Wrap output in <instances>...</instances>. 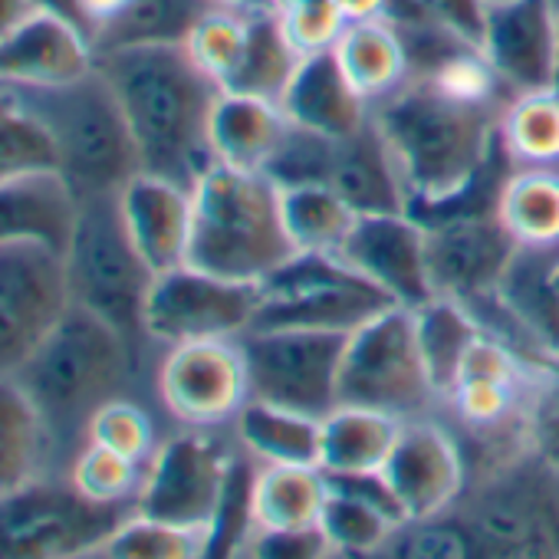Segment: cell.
I'll return each instance as SVG.
<instances>
[{"label":"cell","instance_id":"31","mask_svg":"<svg viewBox=\"0 0 559 559\" xmlns=\"http://www.w3.org/2000/svg\"><path fill=\"white\" fill-rule=\"evenodd\" d=\"M415 336H418V349H421L428 379L435 385V395H451L467 353L484 336V326L477 313L464 307L461 300L435 297L415 310Z\"/></svg>","mask_w":559,"mask_h":559},{"label":"cell","instance_id":"46","mask_svg":"<svg viewBox=\"0 0 559 559\" xmlns=\"http://www.w3.org/2000/svg\"><path fill=\"white\" fill-rule=\"evenodd\" d=\"M389 21H421L451 31L464 44L480 50L484 24H487V4L484 0H389L385 8Z\"/></svg>","mask_w":559,"mask_h":559},{"label":"cell","instance_id":"42","mask_svg":"<svg viewBox=\"0 0 559 559\" xmlns=\"http://www.w3.org/2000/svg\"><path fill=\"white\" fill-rule=\"evenodd\" d=\"M27 171H57V152L14 93L0 86V178Z\"/></svg>","mask_w":559,"mask_h":559},{"label":"cell","instance_id":"18","mask_svg":"<svg viewBox=\"0 0 559 559\" xmlns=\"http://www.w3.org/2000/svg\"><path fill=\"white\" fill-rule=\"evenodd\" d=\"M556 50H559L556 0H497V4H487L480 53L513 96L552 86Z\"/></svg>","mask_w":559,"mask_h":559},{"label":"cell","instance_id":"41","mask_svg":"<svg viewBox=\"0 0 559 559\" xmlns=\"http://www.w3.org/2000/svg\"><path fill=\"white\" fill-rule=\"evenodd\" d=\"M247 44V14L227 11V8H211L188 34L185 47L191 60L221 86L227 90Z\"/></svg>","mask_w":559,"mask_h":559},{"label":"cell","instance_id":"24","mask_svg":"<svg viewBox=\"0 0 559 559\" xmlns=\"http://www.w3.org/2000/svg\"><path fill=\"white\" fill-rule=\"evenodd\" d=\"M326 185L359 214H399L408 211V191L399 165L376 126V119L356 135L336 142Z\"/></svg>","mask_w":559,"mask_h":559},{"label":"cell","instance_id":"40","mask_svg":"<svg viewBox=\"0 0 559 559\" xmlns=\"http://www.w3.org/2000/svg\"><path fill=\"white\" fill-rule=\"evenodd\" d=\"M207 533L201 530H181L171 523H158L148 516L132 513L119 530H112L93 556L106 559H191L204 556Z\"/></svg>","mask_w":559,"mask_h":559},{"label":"cell","instance_id":"19","mask_svg":"<svg viewBox=\"0 0 559 559\" xmlns=\"http://www.w3.org/2000/svg\"><path fill=\"white\" fill-rule=\"evenodd\" d=\"M382 477L408 523L438 520L464 490V461L444 428L415 421L402 425Z\"/></svg>","mask_w":559,"mask_h":559},{"label":"cell","instance_id":"33","mask_svg":"<svg viewBox=\"0 0 559 559\" xmlns=\"http://www.w3.org/2000/svg\"><path fill=\"white\" fill-rule=\"evenodd\" d=\"M559 247H520L503 284L497 290V307L510 313L523 333L536 336V346L559 356V304L546 284V266Z\"/></svg>","mask_w":559,"mask_h":559},{"label":"cell","instance_id":"12","mask_svg":"<svg viewBox=\"0 0 559 559\" xmlns=\"http://www.w3.org/2000/svg\"><path fill=\"white\" fill-rule=\"evenodd\" d=\"M260 307V284H240L204 273L191 263L155 273L142 330L145 340L181 346L201 340H237L253 326Z\"/></svg>","mask_w":559,"mask_h":559},{"label":"cell","instance_id":"49","mask_svg":"<svg viewBox=\"0 0 559 559\" xmlns=\"http://www.w3.org/2000/svg\"><path fill=\"white\" fill-rule=\"evenodd\" d=\"M526 441L536 457L559 471V379L546 376L543 392L533 399L526 415Z\"/></svg>","mask_w":559,"mask_h":559},{"label":"cell","instance_id":"8","mask_svg":"<svg viewBox=\"0 0 559 559\" xmlns=\"http://www.w3.org/2000/svg\"><path fill=\"white\" fill-rule=\"evenodd\" d=\"M461 526L480 556H559V471L533 451L500 467L464 503Z\"/></svg>","mask_w":559,"mask_h":559},{"label":"cell","instance_id":"17","mask_svg":"<svg viewBox=\"0 0 559 559\" xmlns=\"http://www.w3.org/2000/svg\"><path fill=\"white\" fill-rule=\"evenodd\" d=\"M336 257L372 280L399 307L418 310L438 297L428 273L425 224L408 211L359 217Z\"/></svg>","mask_w":559,"mask_h":559},{"label":"cell","instance_id":"25","mask_svg":"<svg viewBox=\"0 0 559 559\" xmlns=\"http://www.w3.org/2000/svg\"><path fill=\"white\" fill-rule=\"evenodd\" d=\"M290 129L284 106L247 93H221L211 109V152L217 165L263 171Z\"/></svg>","mask_w":559,"mask_h":559},{"label":"cell","instance_id":"52","mask_svg":"<svg viewBox=\"0 0 559 559\" xmlns=\"http://www.w3.org/2000/svg\"><path fill=\"white\" fill-rule=\"evenodd\" d=\"M336 8L343 14L346 24L353 21H372V17H385L389 0H336Z\"/></svg>","mask_w":559,"mask_h":559},{"label":"cell","instance_id":"50","mask_svg":"<svg viewBox=\"0 0 559 559\" xmlns=\"http://www.w3.org/2000/svg\"><path fill=\"white\" fill-rule=\"evenodd\" d=\"M247 549L263 559H320L333 552L323 526L257 533V539H247Z\"/></svg>","mask_w":559,"mask_h":559},{"label":"cell","instance_id":"14","mask_svg":"<svg viewBox=\"0 0 559 559\" xmlns=\"http://www.w3.org/2000/svg\"><path fill=\"white\" fill-rule=\"evenodd\" d=\"M230 457L224 448L198 431L165 441L145 471L135 497V513L181 530L207 533L227 487Z\"/></svg>","mask_w":559,"mask_h":559},{"label":"cell","instance_id":"3","mask_svg":"<svg viewBox=\"0 0 559 559\" xmlns=\"http://www.w3.org/2000/svg\"><path fill=\"white\" fill-rule=\"evenodd\" d=\"M132 366L135 349L129 340L96 313L70 304L53 333L11 379L37 408L53 454L67 448L80 454L90 418L103 402L116 399Z\"/></svg>","mask_w":559,"mask_h":559},{"label":"cell","instance_id":"26","mask_svg":"<svg viewBox=\"0 0 559 559\" xmlns=\"http://www.w3.org/2000/svg\"><path fill=\"white\" fill-rule=\"evenodd\" d=\"M399 431L402 421L389 412H376L362 405H336L323 418L320 467L330 477L382 474Z\"/></svg>","mask_w":559,"mask_h":559},{"label":"cell","instance_id":"7","mask_svg":"<svg viewBox=\"0 0 559 559\" xmlns=\"http://www.w3.org/2000/svg\"><path fill=\"white\" fill-rule=\"evenodd\" d=\"M389 307L399 304L336 253H294L260 280V307L250 330L353 333Z\"/></svg>","mask_w":559,"mask_h":559},{"label":"cell","instance_id":"56","mask_svg":"<svg viewBox=\"0 0 559 559\" xmlns=\"http://www.w3.org/2000/svg\"><path fill=\"white\" fill-rule=\"evenodd\" d=\"M546 284H549V290H552V297H556V304H559V250L552 253V260H549V266H546Z\"/></svg>","mask_w":559,"mask_h":559},{"label":"cell","instance_id":"39","mask_svg":"<svg viewBox=\"0 0 559 559\" xmlns=\"http://www.w3.org/2000/svg\"><path fill=\"white\" fill-rule=\"evenodd\" d=\"M320 526H323L333 552L372 556V552L385 549L392 543L395 530L405 523L399 516H392L385 507L330 484V497L323 503Z\"/></svg>","mask_w":559,"mask_h":559},{"label":"cell","instance_id":"5","mask_svg":"<svg viewBox=\"0 0 559 559\" xmlns=\"http://www.w3.org/2000/svg\"><path fill=\"white\" fill-rule=\"evenodd\" d=\"M8 90L47 132L57 152V171L70 181L76 198L122 191L142 171L126 112L99 70L67 86Z\"/></svg>","mask_w":559,"mask_h":559},{"label":"cell","instance_id":"35","mask_svg":"<svg viewBox=\"0 0 559 559\" xmlns=\"http://www.w3.org/2000/svg\"><path fill=\"white\" fill-rule=\"evenodd\" d=\"M300 60H304V53L294 47L276 11L247 14L243 57H240V67L224 93H247V96L280 103V96L287 93Z\"/></svg>","mask_w":559,"mask_h":559},{"label":"cell","instance_id":"4","mask_svg":"<svg viewBox=\"0 0 559 559\" xmlns=\"http://www.w3.org/2000/svg\"><path fill=\"white\" fill-rule=\"evenodd\" d=\"M191 266L260 284L284 266L297 247L280 214V188L263 171H240L230 165H211L191 188Z\"/></svg>","mask_w":559,"mask_h":559},{"label":"cell","instance_id":"22","mask_svg":"<svg viewBox=\"0 0 559 559\" xmlns=\"http://www.w3.org/2000/svg\"><path fill=\"white\" fill-rule=\"evenodd\" d=\"M287 119L333 142H343L372 122V103L349 83L333 47L304 53L287 93L280 96Z\"/></svg>","mask_w":559,"mask_h":559},{"label":"cell","instance_id":"32","mask_svg":"<svg viewBox=\"0 0 559 559\" xmlns=\"http://www.w3.org/2000/svg\"><path fill=\"white\" fill-rule=\"evenodd\" d=\"M237 435L263 464H313L320 467L323 418H310L260 399H247L237 412Z\"/></svg>","mask_w":559,"mask_h":559},{"label":"cell","instance_id":"1","mask_svg":"<svg viewBox=\"0 0 559 559\" xmlns=\"http://www.w3.org/2000/svg\"><path fill=\"white\" fill-rule=\"evenodd\" d=\"M500 112L497 99H464L421 76L372 106L412 217L425 224L457 204H474L477 188L503 171Z\"/></svg>","mask_w":559,"mask_h":559},{"label":"cell","instance_id":"11","mask_svg":"<svg viewBox=\"0 0 559 559\" xmlns=\"http://www.w3.org/2000/svg\"><path fill=\"white\" fill-rule=\"evenodd\" d=\"M431 395L435 385L418 349L415 310L389 307L349 333L340 366V405L405 418L421 412Z\"/></svg>","mask_w":559,"mask_h":559},{"label":"cell","instance_id":"28","mask_svg":"<svg viewBox=\"0 0 559 559\" xmlns=\"http://www.w3.org/2000/svg\"><path fill=\"white\" fill-rule=\"evenodd\" d=\"M520 385V359L503 346V340L484 333L467 353L461 376L451 389L454 408L464 421L477 428H493L510 418Z\"/></svg>","mask_w":559,"mask_h":559},{"label":"cell","instance_id":"38","mask_svg":"<svg viewBox=\"0 0 559 559\" xmlns=\"http://www.w3.org/2000/svg\"><path fill=\"white\" fill-rule=\"evenodd\" d=\"M211 0H129V8L96 37V53L135 44H185L211 11Z\"/></svg>","mask_w":559,"mask_h":559},{"label":"cell","instance_id":"16","mask_svg":"<svg viewBox=\"0 0 559 559\" xmlns=\"http://www.w3.org/2000/svg\"><path fill=\"white\" fill-rule=\"evenodd\" d=\"M158 392L171 418L188 428H211L237 418L250 399L240 346L230 340L171 346L158 372Z\"/></svg>","mask_w":559,"mask_h":559},{"label":"cell","instance_id":"54","mask_svg":"<svg viewBox=\"0 0 559 559\" xmlns=\"http://www.w3.org/2000/svg\"><path fill=\"white\" fill-rule=\"evenodd\" d=\"M214 8H227L237 14H260V11H273V0H211Z\"/></svg>","mask_w":559,"mask_h":559},{"label":"cell","instance_id":"53","mask_svg":"<svg viewBox=\"0 0 559 559\" xmlns=\"http://www.w3.org/2000/svg\"><path fill=\"white\" fill-rule=\"evenodd\" d=\"M37 4H40V11L57 14V17H63V21L76 24V27L86 34V27H83V14H80V0H37ZM86 37H90V34H86Z\"/></svg>","mask_w":559,"mask_h":559},{"label":"cell","instance_id":"58","mask_svg":"<svg viewBox=\"0 0 559 559\" xmlns=\"http://www.w3.org/2000/svg\"><path fill=\"white\" fill-rule=\"evenodd\" d=\"M484 4H497V0H484Z\"/></svg>","mask_w":559,"mask_h":559},{"label":"cell","instance_id":"47","mask_svg":"<svg viewBox=\"0 0 559 559\" xmlns=\"http://www.w3.org/2000/svg\"><path fill=\"white\" fill-rule=\"evenodd\" d=\"M273 11L284 21L300 53H317L333 47L340 31L346 27L336 0H273Z\"/></svg>","mask_w":559,"mask_h":559},{"label":"cell","instance_id":"36","mask_svg":"<svg viewBox=\"0 0 559 559\" xmlns=\"http://www.w3.org/2000/svg\"><path fill=\"white\" fill-rule=\"evenodd\" d=\"M280 214L297 253H340L359 221L326 181L280 188Z\"/></svg>","mask_w":559,"mask_h":559},{"label":"cell","instance_id":"55","mask_svg":"<svg viewBox=\"0 0 559 559\" xmlns=\"http://www.w3.org/2000/svg\"><path fill=\"white\" fill-rule=\"evenodd\" d=\"M530 366H536L543 376H556L559 379V356L556 353H546V349H533L530 356Z\"/></svg>","mask_w":559,"mask_h":559},{"label":"cell","instance_id":"48","mask_svg":"<svg viewBox=\"0 0 559 559\" xmlns=\"http://www.w3.org/2000/svg\"><path fill=\"white\" fill-rule=\"evenodd\" d=\"M392 549H395V556H428V559H448V556L474 552L461 523L441 526L435 520H418V523L399 526L392 536Z\"/></svg>","mask_w":559,"mask_h":559},{"label":"cell","instance_id":"34","mask_svg":"<svg viewBox=\"0 0 559 559\" xmlns=\"http://www.w3.org/2000/svg\"><path fill=\"white\" fill-rule=\"evenodd\" d=\"M53 448L50 435L24 395V389L4 376L0 379V493H11L44 474Z\"/></svg>","mask_w":559,"mask_h":559},{"label":"cell","instance_id":"15","mask_svg":"<svg viewBox=\"0 0 559 559\" xmlns=\"http://www.w3.org/2000/svg\"><path fill=\"white\" fill-rule=\"evenodd\" d=\"M516 250L520 247L500 224L497 211H464L425 224L435 294L461 300L471 310L484 300H497Z\"/></svg>","mask_w":559,"mask_h":559},{"label":"cell","instance_id":"20","mask_svg":"<svg viewBox=\"0 0 559 559\" xmlns=\"http://www.w3.org/2000/svg\"><path fill=\"white\" fill-rule=\"evenodd\" d=\"M96 70L93 40L70 21L37 11L0 40V86L47 90Z\"/></svg>","mask_w":559,"mask_h":559},{"label":"cell","instance_id":"51","mask_svg":"<svg viewBox=\"0 0 559 559\" xmlns=\"http://www.w3.org/2000/svg\"><path fill=\"white\" fill-rule=\"evenodd\" d=\"M37 11H40L37 0H0V40H4L14 27H21Z\"/></svg>","mask_w":559,"mask_h":559},{"label":"cell","instance_id":"2","mask_svg":"<svg viewBox=\"0 0 559 559\" xmlns=\"http://www.w3.org/2000/svg\"><path fill=\"white\" fill-rule=\"evenodd\" d=\"M132 129L142 171L185 188L214 165L207 126L224 93L188 53L185 44H135L96 53Z\"/></svg>","mask_w":559,"mask_h":559},{"label":"cell","instance_id":"29","mask_svg":"<svg viewBox=\"0 0 559 559\" xmlns=\"http://www.w3.org/2000/svg\"><path fill=\"white\" fill-rule=\"evenodd\" d=\"M340 67L346 70L349 83L376 106L379 99L392 96L399 86L408 83V57L405 44L389 17L353 21L340 31L333 44Z\"/></svg>","mask_w":559,"mask_h":559},{"label":"cell","instance_id":"13","mask_svg":"<svg viewBox=\"0 0 559 559\" xmlns=\"http://www.w3.org/2000/svg\"><path fill=\"white\" fill-rule=\"evenodd\" d=\"M67 260L44 243L0 247V379L14 376L70 310Z\"/></svg>","mask_w":559,"mask_h":559},{"label":"cell","instance_id":"37","mask_svg":"<svg viewBox=\"0 0 559 559\" xmlns=\"http://www.w3.org/2000/svg\"><path fill=\"white\" fill-rule=\"evenodd\" d=\"M500 145L516 165H559V90L516 93L500 112Z\"/></svg>","mask_w":559,"mask_h":559},{"label":"cell","instance_id":"23","mask_svg":"<svg viewBox=\"0 0 559 559\" xmlns=\"http://www.w3.org/2000/svg\"><path fill=\"white\" fill-rule=\"evenodd\" d=\"M80 198L60 171L0 178V247L44 243L67 253Z\"/></svg>","mask_w":559,"mask_h":559},{"label":"cell","instance_id":"9","mask_svg":"<svg viewBox=\"0 0 559 559\" xmlns=\"http://www.w3.org/2000/svg\"><path fill=\"white\" fill-rule=\"evenodd\" d=\"M135 513V503H99L73 484L44 477L0 493V559L93 556Z\"/></svg>","mask_w":559,"mask_h":559},{"label":"cell","instance_id":"27","mask_svg":"<svg viewBox=\"0 0 559 559\" xmlns=\"http://www.w3.org/2000/svg\"><path fill=\"white\" fill-rule=\"evenodd\" d=\"M330 497V477L313 464H263L253 474L250 513L257 533L320 526L323 503Z\"/></svg>","mask_w":559,"mask_h":559},{"label":"cell","instance_id":"43","mask_svg":"<svg viewBox=\"0 0 559 559\" xmlns=\"http://www.w3.org/2000/svg\"><path fill=\"white\" fill-rule=\"evenodd\" d=\"M142 480L145 474L139 461L122 457L93 441L83 444V451L73 457V467H70V484L99 503H135Z\"/></svg>","mask_w":559,"mask_h":559},{"label":"cell","instance_id":"21","mask_svg":"<svg viewBox=\"0 0 559 559\" xmlns=\"http://www.w3.org/2000/svg\"><path fill=\"white\" fill-rule=\"evenodd\" d=\"M119 207L126 230L142 260L152 266V273L175 270L188 260L194 214L191 188L168 181L162 175L139 171L119 191Z\"/></svg>","mask_w":559,"mask_h":559},{"label":"cell","instance_id":"30","mask_svg":"<svg viewBox=\"0 0 559 559\" xmlns=\"http://www.w3.org/2000/svg\"><path fill=\"white\" fill-rule=\"evenodd\" d=\"M497 217L516 247H559V165H516L503 178Z\"/></svg>","mask_w":559,"mask_h":559},{"label":"cell","instance_id":"10","mask_svg":"<svg viewBox=\"0 0 559 559\" xmlns=\"http://www.w3.org/2000/svg\"><path fill=\"white\" fill-rule=\"evenodd\" d=\"M349 333L247 330L237 346L247 362L250 399L326 418L340 405V366Z\"/></svg>","mask_w":559,"mask_h":559},{"label":"cell","instance_id":"57","mask_svg":"<svg viewBox=\"0 0 559 559\" xmlns=\"http://www.w3.org/2000/svg\"><path fill=\"white\" fill-rule=\"evenodd\" d=\"M552 86L559 90V50H556V80H552Z\"/></svg>","mask_w":559,"mask_h":559},{"label":"cell","instance_id":"44","mask_svg":"<svg viewBox=\"0 0 559 559\" xmlns=\"http://www.w3.org/2000/svg\"><path fill=\"white\" fill-rule=\"evenodd\" d=\"M333 152H336L333 139L290 122L284 142H280V148L273 152V158L263 168V175L276 188L326 181L330 178V165H333Z\"/></svg>","mask_w":559,"mask_h":559},{"label":"cell","instance_id":"6","mask_svg":"<svg viewBox=\"0 0 559 559\" xmlns=\"http://www.w3.org/2000/svg\"><path fill=\"white\" fill-rule=\"evenodd\" d=\"M63 260L70 300L116 326L139 356V343L145 340L142 310L155 273L126 230L119 191L80 194Z\"/></svg>","mask_w":559,"mask_h":559},{"label":"cell","instance_id":"45","mask_svg":"<svg viewBox=\"0 0 559 559\" xmlns=\"http://www.w3.org/2000/svg\"><path fill=\"white\" fill-rule=\"evenodd\" d=\"M86 441L103 444V448H109L122 457H132L139 464L155 454L152 418L126 399H109L96 408V415L90 418V428H86Z\"/></svg>","mask_w":559,"mask_h":559}]
</instances>
